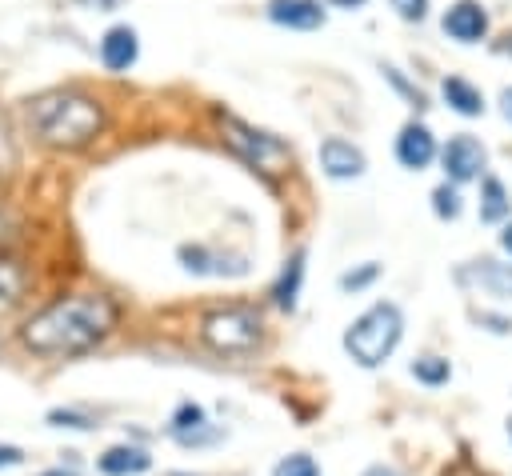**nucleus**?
Listing matches in <instances>:
<instances>
[{
	"label": "nucleus",
	"instance_id": "obj_1",
	"mask_svg": "<svg viewBox=\"0 0 512 476\" xmlns=\"http://www.w3.org/2000/svg\"><path fill=\"white\" fill-rule=\"evenodd\" d=\"M120 308L104 292H68L32 312L20 328V340L36 356H80L112 336Z\"/></svg>",
	"mask_w": 512,
	"mask_h": 476
},
{
	"label": "nucleus",
	"instance_id": "obj_2",
	"mask_svg": "<svg viewBox=\"0 0 512 476\" xmlns=\"http://www.w3.org/2000/svg\"><path fill=\"white\" fill-rule=\"evenodd\" d=\"M108 124L104 104L84 88H48L28 100V128L40 144L76 152L88 148Z\"/></svg>",
	"mask_w": 512,
	"mask_h": 476
},
{
	"label": "nucleus",
	"instance_id": "obj_3",
	"mask_svg": "<svg viewBox=\"0 0 512 476\" xmlns=\"http://www.w3.org/2000/svg\"><path fill=\"white\" fill-rule=\"evenodd\" d=\"M404 336V312L392 300H376L368 304L348 328H344V352L360 364V368H380L396 344Z\"/></svg>",
	"mask_w": 512,
	"mask_h": 476
},
{
	"label": "nucleus",
	"instance_id": "obj_4",
	"mask_svg": "<svg viewBox=\"0 0 512 476\" xmlns=\"http://www.w3.org/2000/svg\"><path fill=\"white\" fill-rule=\"evenodd\" d=\"M200 340L220 356H248L264 340V320L248 304H224V308L204 312Z\"/></svg>",
	"mask_w": 512,
	"mask_h": 476
},
{
	"label": "nucleus",
	"instance_id": "obj_5",
	"mask_svg": "<svg viewBox=\"0 0 512 476\" xmlns=\"http://www.w3.org/2000/svg\"><path fill=\"white\" fill-rule=\"evenodd\" d=\"M220 128H224V140L232 144V152H240L252 168L276 176V172H284L292 164V148L280 136L256 128V124H248V120H240L232 112H220Z\"/></svg>",
	"mask_w": 512,
	"mask_h": 476
},
{
	"label": "nucleus",
	"instance_id": "obj_6",
	"mask_svg": "<svg viewBox=\"0 0 512 476\" xmlns=\"http://www.w3.org/2000/svg\"><path fill=\"white\" fill-rule=\"evenodd\" d=\"M440 164H444V176H448L452 184H464V180H480V176H484L488 152H484V144H480L476 136L456 132V136H448V144L440 148Z\"/></svg>",
	"mask_w": 512,
	"mask_h": 476
},
{
	"label": "nucleus",
	"instance_id": "obj_7",
	"mask_svg": "<svg viewBox=\"0 0 512 476\" xmlns=\"http://www.w3.org/2000/svg\"><path fill=\"white\" fill-rule=\"evenodd\" d=\"M456 284L472 288L480 296H492V300H512V264L492 260V256L468 260V264L456 268Z\"/></svg>",
	"mask_w": 512,
	"mask_h": 476
},
{
	"label": "nucleus",
	"instance_id": "obj_8",
	"mask_svg": "<svg viewBox=\"0 0 512 476\" xmlns=\"http://www.w3.org/2000/svg\"><path fill=\"white\" fill-rule=\"evenodd\" d=\"M168 436H172L180 448H208V444H216L224 432L208 420V412H204L196 400H184V404H176V412H172V420H168Z\"/></svg>",
	"mask_w": 512,
	"mask_h": 476
},
{
	"label": "nucleus",
	"instance_id": "obj_9",
	"mask_svg": "<svg viewBox=\"0 0 512 476\" xmlns=\"http://www.w3.org/2000/svg\"><path fill=\"white\" fill-rule=\"evenodd\" d=\"M316 160H320V172L328 180H356L368 168V156L360 152V144H352L344 136H324L316 148Z\"/></svg>",
	"mask_w": 512,
	"mask_h": 476
},
{
	"label": "nucleus",
	"instance_id": "obj_10",
	"mask_svg": "<svg viewBox=\"0 0 512 476\" xmlns=\"http://www.w3.org/2000/svg\"><path fill=\"white\" fill-rule=\"evenodd\" d=\"M444 36H452L456 44H480L488 36V8L480 0H456L444 8L440 16Z\"/></svg>",
	"mask_w": 512,
	"mask_h": 476
},
{
	"label": "nucleus",
	"instance_id": "obj_11",
	"mask_svg": "<svg viewBox=\"0 0 512 476\" xmlns=\"http://www.w3.org/2000/svg\"><path fill=\"white\" fill-rule=\"evenodd\" d=\"M396 160L408 168V172H424L432 160H436V136L428 132V124L420 120H408L396 136Z\"/></svg>",
	"mask_w": 512,
	"mask_h": 476
},
{
	"label": "nucleus",
	"instance_id": "obj_12",
	"mask_svg": "<svg viewBox=\"0 0 512 476\" xmlns=\"http://www.w3.org/2000/svg\"><path fill=\"white\" fill-rule=\"evenodd\" d=\"M136 60H140V36H136V28L132 24H112L100 36V64L108 72H128Z\"/></svg>",
	"mask_w": 512,
	"mask_h": 476
},
{
	"label": "nucleus",
	"instance_id": "obj_13",
	"mask_svg": "<svg viewBox=\"0 0 512 476\" xmlns=\"http://www.w3.org/2000/svg\"><path fill=\"white\" fill-rule=\"evenodd\" d=\"M268 20L280 24V28H292V32H312L328 20L324 4L320 0H268Z\"/></svg>",
	"mask_w": 512,
	"mask_h": 476
},
{
	"label": "nucleus",
	"instance_id": "obj_14",
	"mask_svg": "<svg viewBox=\"0 0 512 476\" xmlns=\"http://www.w3.org/2000/svg\"><path fill=\"white\" fill-rule=\"evenodd\" d=\"M180 264L192 276H244L248 272V260H240V256H216L204 244H180Z\"/></svg>",
	"mask_w": 512,
	"mask_h": 476
},
{
	"label": "nucleus",
	"instance_id": "obj_15",
	"mask_svg": "<svg viewBox=\"0 0 512 476\" xmlns=\"http://www.w3.org/2000/svg\"><path fill=\"white\" fill-rule=\"evenodd\" d=\"M152 468V456L148 448L140 444H112L96 456V472L100 476H144Z\"/></svg>",
	"mask_w": 512,
	"mask_h": 476
},
{
	"label": "nucleus",
	"instance_id": "obj_16",
	"mask_svg": "<svg viewBox=\"0 0 512 476\" xmlns=\"http://www.w3.org/2000/svg\"><path fill=\"white\" fill-rule=\"evenodd\" d=\"M300 284H304V248H296V252L284 260V268H280V276H276V284H272V300H276L280 312H292V308H296Z\"/></svg>",
	"mask_w": 512,
	"mask_h": 476
},
{
	"label": "nucleus",
	"instance_id": "obj_17",
	"mask_svg": "<svg viewBox=\"0 0 512 476\" xmlns=\"http://www.w3.org/2000/svg\"><path fill=\"white\" fill-rule=\"evenodd\" d=\"M440 92H444V100H448L452 112H460V116H484V92H480L472 80H464V76H444Z\"/></svg>",
	"mask_w": 512,
	"mask_h": 476
},
{
	"label": "nucleus",
	"instance_id": "obj_18",
	"mask_svg": "<svg viewBox=\"0 0 512 476\" xmlns=\"http://www.w3.org/2000/svg\"><path fill=\"white\" fill-rule=\"evenodd\" d=\"M512 216V196L496 176H480V220L484 224H504Z\"/></svg>",
	"mask_w": 512,
	"mask_h": 476
},
{
	"label": "nucleus",
	"instance_id": "obj_19",
	"mask_svg": "<svg viewBox=\"0 0 512 476\" xmlns=\"http://www.w3.org/2000/svg\"><path fill=\"white\" fill-rule=\"evenodd\" d=\"M408 372H412L420 384H428V388H440V384H448V380H452V364H448L444 356H436V352L416 356V360L408 364Z\"/></svg>",
	"mask_w": 512,
	"mask_h": 476
},
{
	"label": "nucleus",
	"instance_id": "obj_20",
	"mask_svg": "<svg viewBox=\"0 0 512 476\" xmlns=\"http://www.w3.org/2000/svg\"><path fill=\"white\" fill-rule=\"evenodd\" d=\"M24 284H28L24 264L12 256H0V300H16L24 292Z\"/></svg>",
	"mask_w": 512,
	"mask_h": 476
},
{
	"label": "nucleus",
	"instance_id": "obj_21",
	"mask_svg": "<svg viewBox=\"0 0 512 476\" xmlns=\"http://www.w3.org/2000/svg\"><path fill=\"white\" fill-rule=\"evenodd\" d=\"M380 280V264L376 260H364L360 268H348V272H340V292H364L368 284H376Z\"/></svg>",
	"mask_w": 512,
	"mask_h": 476
},
{
	"label": "nucleus",
	"instance_id": "obj_22",
	"mask_svg": "<svg viewBox=\"0 0 512 476\" xmlns=\"http://www.w3.org/2000/svg\"><path fill=\"white\" fill-rule=\"evenodd\" d=\"M48 424L52 428H72V432H92L96 428V416L84 412V408H52L48 412Z\"/></svg>",
	"mask_w": 512,
	"mask_h": 476
},
{
	"label": "nucleus",
	"instance_id": "obj_23",
	"mask_svg": "<svg viewBox=\"0 0 512 476\" xmlns=\"http://www.w3.org/2000/svg\"><path fill=\"white\" fill-rule=\"evenodd\" d=\"M460 208H464V204H460L456 184H448V180H444V184H436V188H432V212H436L440 220H456V216H460Z\"/></svg>",
	"mask_w": 512,
	"mask_h": 476
},
{
	"label": "nucleus",
	"instance_id": "obj_24",
	"mask_svg": "<svg viewBox=\"0 0 512 476\" xmlns=\"http://www.w3.org/2000/svg\"><path fill=\"white\" fill-rule=\"evenodd\" d=\"M272 476H324V472H320V464L308 452H292V456H280L276 460Z\"/></svg>",
	"mask_w": 512,
	"mask_h": 476
},
{
	"label": "nucleus",
	"instance_id": "obj_25",
	"mask_svg": "<svg viewBox=\"0 0 512 476\" xmlns=\"http://www.w3.org/2000/svg\"><path fill=\"white\" fill-rule=\"evenodd\" d=\"M380 72H384V80H388V84H392V88H396V92H400V96H404L412 108H424V104H428V100H424V92H420L416 84H408V80H404V76H400L392 64H384Z\"/></svg>",
	"mask_w": 512,
	"mask_h": 476
},
{
	"label": "nucleus",
	"instance_id": "obj_26",
	"mask_svg": "<svg viewBox=\"0 0 512 476\" xmlns=\"http://www.w3.org/2000/svg\"><path fill=\"white\" fill-rule=\"evenodd\" d=\"M388 4H392L396 16L408 20V24H420V20L428 16V0H388Z\"/></svg>",
	"mask_w": 512,
	"mask_h": 476
},
{
	"label": "nucleus",
	"instance_id": "obj_27",
	"mask_svg": "<svg viewBox=\"0 0 512 476\" xmlns=\"http://www.w3.org/2000/svg\"><path fill=\"white\" fill-rule=\"evenodd\" d=\"M472 320L476 324H484L488 332H496V336H508L512 332V320L508 316H492V312H472Z\"/></svg>",
	"mask_w": 512,
	"mask_h": 476
},
{
	"label": "nucleus",
	"instance_id": "obj_28",
	"mask_svg": "<svg viewBox=\"0 0 512 476\" xmlns=\"http://www.w3.org/2000/svg\"><path fill=\"white\" fill-rule=\"evenodd\" d=\"M20 464H24V448L0 444V472H4V468H20Z\"/></svg>",
	"mask_w": 512,
	"mask_h": 476
},
{
	"label": "nucleus",
	"instance_id": "obj_29",
	"mask_svg": "<svg viewBox=\"0 0 512 476\" xmlns=\"http://www.w3.org/2000/svg\"><path fill=\"white\" fill-rule=\"evenodd\" d=\"M364 476H404L400 468H392V464H368L364 468Z\"/></svg>",
	"mask_w": 512,
	"mask_h": 476
},
{
	"label": "nucleus",
	"instance_id": "obj_30",
	"mask_svg": "<svg viewBox=\"0 0 512 476\" xmlns=\"http://www.w3.org/2000/svg\"><path fill=\"white\" fill-rule=\"evenodd\" d=\"M500 116L512 124V88H504V92H500Z\"/></svg>",
	"mask_w": 512,
	"mask_h": 476
},
{
	"label": "nucleus",
	"instance_id": "obj_31",
	"mask_svg": "<svg viewBox=\"0 0 512 476\" xmlns=\"http://www.w3.org/2000/svg\"><path fill=\"white\" fill-rule=\"evenodd\" d=\"M36 476H80L76 468H64V464H56V468H44V472H36Z\"/></svg>",
	"mask_w": 512,
	"mask_h": 476
},
{
	"label": "nucleus",
	"instance_id": "obj_32",
	"mask_svg": "<svg viewBox=\"0 0 512 476\" xmlns=\"http://www.w3.org/2000/svg\"><path fill=\"white\" fill-rule=\"evenodd\" d=\"M328 4H332V8H364L368 0H328Z\"/></svg>",
	"mask_w": 512,
	"mask_h": 476
},
{
	"label": "nucleus",
	"instance_id": "obj_33",
	"mask_svg": "<svg viewBox=\"0 0 512 476\" xmlns=\"http://www.w3.org/2000/svg\"><path fill=\"white\" fill-rule=\"evenodd\" d=\"M500 248L512 252V224H504V232H500Z\"/></svg>",
	"mask_w": 512,
	"mask_h": 476
},
{
	"label": "nucleus",
	"instance_id": "obj_34",
	"mask_svg": "<svg viewBox=\"0 0 512 476\" xmlns=\"http://www.w3.org/2000/svg\"><path fill=\"white\" fill-rule=\"evenodd\" d=\"M504 52H508V56H512V32H508V40H504Z\"/></svg>",
	"mask_w": 512,
	"mask_h": 476
},
{
	"label": "nucleus",
	"instance_id": "obj_35",
	"mask_svg": "<svg viewBox=\"0 0 512 476\" xmlns=\"http://www.w3.org/2000/svg\"><path fill=\"white\" fill-rule=\"evenodd\" d=\"M164 476H196V472H164Z\"/></svg>",
	"mask_w": 512,
	"mask_h": 476
},
{
	"label": "nucleus",
	"instance_id": "obj_36",
	"mask_svg": "<svg viewBox=\"0 0 512 476\" xmlns=\"http://www.w3.org/2000/svg\"><path fill=\"white\" fill-rule=\"evenodd\" d=\"M508 436H512V420H508Z\"/></svg>",
	"mask_w": 512,
	"mask_h": 476
}]
</instances>
